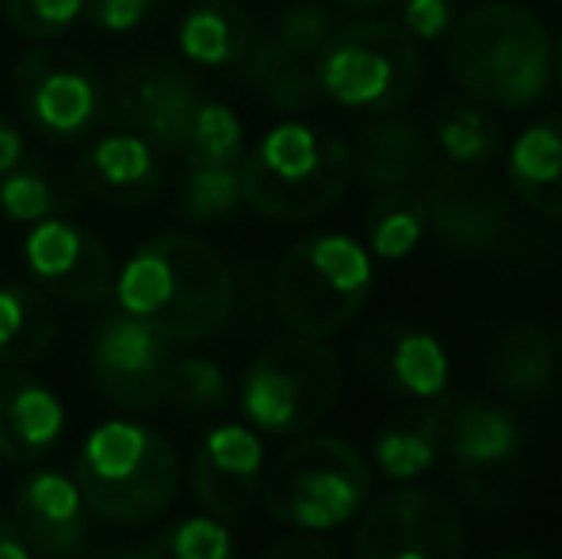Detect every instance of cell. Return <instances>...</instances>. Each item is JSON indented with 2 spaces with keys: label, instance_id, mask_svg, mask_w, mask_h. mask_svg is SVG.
Returning <instances> with one entry per match:
<instances>
[{
  "label": "cell",
  "instance_id": "obj_34",
  "mask_svg": "<svg viewBox=\"0 0 562 559\" xmlns=\"http://www.w3.org/2000/svg\"><path fill=\"white\" fill-rule=\"evenodd\" d=\"M165 403L184 414H211L229 403V376L211 357H172Z\"/></svg>",
  "mask_w": 562,
  "mask_h": 559
},
{
  "label": "cell",
  "instance_id": "obj_42",
  "mask_svg": "<svg viewBox=\"0 0 562 559\" xmlns=\"http://www.w3.org/2000/svg\"><path fill=\"white\" fill-rule=\"evenodd\" d=\"M551 81H555L562 92V27H559V35L551 38Z\"/></svg>",
  "mask_w": 562,
  "mask_h": 559
},
{
  "label": "cell",
  "instance_id": "obj_23",
  "mask_svg": "<svg viewBox=\"0 0 562 559\" xmlns=\"http://www.w3.org/2000/svg\"><path fill=\"white\" fill-rule=\"evenodd\" d=\"M505 188L543 219H562V115L528 123L505 157Z\"/></svg>",
  "mask_w": 562,
  "mask_h": 559
},
{
  "label": "cell",
  "instance_id": "obj_2",
  "mask_svg": "<svg viewBox=\"0 0 562 559\" xmlns=\"http://www.w3.org/2000/svg\"><path fill=\"white\" fill-rule=\"evenodd\" d=\"M448 74L463 97L494 112H528L551 92V35L513 0H486L448 31Z\"/></svg>",
  "mask_w": 562,
  "mask_h": 559
},
{
  "label": "cell",
  "instance_id": "obj_38",
  "mask_svg": "<svg viewBox=\"0 0 562 559\" xmlns=\"http://www.w3.org/2000/svg\"><path fill=\"white\" fill-rule=\"evenodd\" d=\"M154 12V0H89L85 4V20L104 35H131Z\"/></svg>",
  "mask_w": 562,
  "mask_h": 559
},
{
  "label": "cell",
  "instance_id": "obj_31",
  "mask_svg": "<svg viewBox=\"0 0 562 559\" xmlns=\"http://www.w3.org/2000/svg\"><path fill=\"white\" fill-rule=\"evenodd\" d=\"M115 559H237V545L226 522L211 514H192L146 545L119 552Z\"/></svg>",
  "mask_w": 562,
  "mask_h": 559
},
{
  "label": "cell",
  "instance_id": "obj_10",
  "mask_svg": "<svg viewBox=\"0 0 562 559\" xmlns=\"http://www.w3.org/2000/svg\"><path fill=\"white\" fill-rule=\"evenodd\" d=\"M445 456L474 510H502L525 479V429L502 403L463 399L451 406Z\"/></svg>",
  "mask_w": 562,
  "mask_h": 559
},
{
  "label": "cell",
  "instance_id": "obj_28",
  "mask_svg": "<svg viewBox=\"0 0 562 559\" xmlns=\"http://www.w3.org/2000/svg\"><path fill=\"white\" fill-rule=\"evenodd\" d=\"M241 77L265 97V104L280 115H303L318 104V85H314L311 62H299L276 43L272 35L257 38L241 62Z\"/></svg>",
  "mask_w": 562,
  "mask_h": 559
},
{
  "label": "cell",
  "instance_id": "obj_14",
  "mask_svg": "<svg viewBox=\"0 0 562 559\" xmlns=\"http://www.w3.org/2000/svg\"><path fill=\"white\" fill-rule=\"evenodd\" d=\"M23 269L31 283L61 303H104L115 288V257L104 242L81 223L58 215L27 226L23 234Z\"/></svg>",
  "mask_w": 562,
  "mask_h": 559
},
{
  "label": "cell",
  "instance_id": "obj_26",
  "mask_svg": "<svg viewBox=\"0 0 562 559\" xmlns=\"http://www.w3.org/2000/svg\"><path fill=\"white\" fill-rule=\"evenodd\" d=\"M58 337V306L35 283H0V365H31Z\"/></svg>",
  "mask_w": 562,
  "mask_h": 559
},
{
  "label": "cell",
  "instance_id": "obj_29",
  "mask_svg": "<svg viewBox=\"0 0 562 559\" xmlns=\"http://www.w3.org/2000/svg\"><path fill=\"white\" fill-rule=\"evenodd\" d=\"M363 238L375 261L398 265L429 238V211L417 188H386L371 200L363 219Z\"/></svg>",
  "mask_w": 562,
  "mask_h": 559
},
{
  "label": "cell",
  "instance_id": "obj_15",
  "mask_svg": "<svg viewBox=\"0 0 562 559\" xmlns=\"http://www.w3.org/2000/svg\"><path fill=\"white\" fill-rule=\"evenodd\" d=\"M356 368L375 391L406 403L440 399L451 380L445 342L406 318H386L363 329L356 342Z\"/></svg>",
  "mask_w": 562,
  "mask_h": 559
},
{
  "label": "cell",
  "instance_id": "obj_7",
  "mask_svg": "<svg viewBox=\"0 0 562 559\" xmlns=\"http://www.w3.org/2000/svg\"><path fill=\"white\" fill-rule=\"evenodd\" d=\"M340 357L322 337L283 334L245 365L237 406L265 437H303L340 399Z\"/></svg>",
  "mask_w": 562,
  "mask_h": 559
},
{
  "label": "cell",
  "instance_id": "obj_24",
  "mask_svg": "<svg viewBox=\"0 0 562 559\" xmlns=\"http://www.w3.org/2000/svg\"><path fill=\"white\" fill-rule=\"evenodd\" d=\"M252 43H257V27L237 0H195L177 27L180 58L203 69L237 66Z\"/></svg>",
  "mask_w": 562,
  "mask_h": 559
},
{
  "label": "cell",
  "instance_id": "obj_18",
  "mask_svg": "<svg viewBox=\"0 0 562 559\" xmlns=\"http://www.w3.org/2000/svg\"><path fill=\"white\" fill-rule=\"evenodd\" d=\"M89 514L92 510L77 479L54 468L31 471L12 502V522L20 525L31 552L50 559H69L81 552V545L89 540Z\"/></svg>",
  "mask_w": 562,
  "mask_h": 559
},
{
  "label": "cell",
  "instance_id": "obj_22",
  "mask_svg": "<svg viewBox=\"0 0 562 559\" xmlns=\"http://www.w3.org/2000/svg\"><path fill=\"white\" fill-rule=\"evenodd\" d=\"M451 399H425V403H409L398 414H391L375 429L371 440V460L391 483H417L425 471H432L445 460V440H448V418H451Z\"/></svg>",
  "mask_w": 562,
  "mask_h": 559
},
{
  "label": "cell",
  "instance_id": "obj_11",
  "mask_svg": "<svg viewBox=\"0 0 562 559\" xmlns=\"http://www.w3.org/2000/svg\"><path fill=\"white\" fill-rule=\"evenodd\" d=\"M356 559H463V522L448 494L398 483L360 514Z\"/></svg>",
  "mask_w": 562,
  "mask_h": 559
},
{
  "label": "cell",
  "instance_id": "obj_9",
  "mask_svg": "<svg viewBox=\"0 0 562 559\" xmlns=\"http://www.w3.org/2000/svg\"><path fill=\"white\" fill-rule=\"evenodd\" d=\"M12 97L27 127L46 142H81L104 120V85L81 51L38 43L15 62Z\"/></svg>",
  "mask_w": 562,
  "mask_h": 559
},
{
  "label": "cell",
  "instance_id": "obj_3",
  "mask_svg": "<svg viewBox=\"0 0 562 559\" xmlns=\"http://www.w3.org/2000/svg\"><path fill=\"white\" fill-rule=\"evenodd\" d=\"M74 479L97 517L112 525H149L180 491V460L161 429L138 418H108L85 433Z\"/></svg>",
  "mask_w": 562,
  "mask_h": 559
},
{
  "label": "cell",
  "instance_id": "obj_39",
  "mask_svg": "<svg viewBox=\"0 0 562 559\" xmlns=\"http://www.w3.org/2000/svg\"><path fill=\"white\" fill-rule=\"evenodd\" d=\"M265 559H340V552L322 537H314V533H295V537L276 540Z\"/></svg>",
  "mask_w": 562,
  "mask_h": 559
},
{
  "label": "cell",
  "instance_id": "obj_16",
  "mask_svg": "<svg viewBox=\"0 0 562 559\" xmlns=\"http://www.w3.org/2000/svg\"><path fill=\"white\" fill-rule=\"evenodd\" d=\"M200 100V85L180 66L142 62L119 77L112 120L131 135L146 138L157 154H184Z\"/></svg>",
  "mask_w": 562,
  "mask_h": 559
},
{
  "label": "cell",
  "instance_id": "obj_12",
  "mask_svg": "<svg viewBox=\"0 0 562 559\" xmlns=\"http://www.w3.org/2000/svg\"><path fill=\"white\" fill-rule=\"evenodd\" d=\"M429 234L451 254H497L517 234V203L513 192L486 169L440 165L425 188Z\"/></svg>",
  "mask_w": 562,
  "mask_h": 559
},
{
  "label": "cell",
  "instance_id": "obj_4",
  "mask_svg": "<svg viewBox=\"0 0 562 559\" xmlns=\"http://www.w3.org/2000/svg\"><path fill=\"white\" fill-rule=\"evenodd\" d=\"M352 185V146L337 131L283 120L241 161V192L272 223H314Z\"/></svg>",
  "mask_w": 562,
  "mask_h": 559
},
{
  "label": "cell",
  "instance_id": "obj_30",
  "mask_svg": "<svg viewBox=\"0 0 562 559\" xmlns=\"http://www.w3.org/2000/svg\"><path fill=\"white\" fill-rule=\"evenodd\" d=\"M74 203L77 200L58 185V177L43 161H31V157H23L12 172L0 177V215L8 223L35 226L43 219L66 215Z\"/></svg>",
  "mask_w": 562,
  "mask_h": 559
},
{
  "label": "cell",
  "instance_id": "obj_27",
  "mask_svg": "<svg viewBox=\"0 0 562 559\" xmlns=\"http://www.w3.org/2000/svg\"><path fill=\"white\" fill-rule=\"evenodd\" d=\"M432 142L448 165L486 169L502 154V123H497L494 108L479 104V100L448 97L432 112Z\"/></svg>",
  "mask_w": 562,
  "mask_h": 559
},
{
  "label": "cell",
  "instance_id": "obj_19",
  "mask_svg": "<svg viewBox=\"0 0 562 559\" xmlns=\"http://www.w3.org/2000/svg\"><path fill=\"white\" fill-rule=\"evenodd\" d=\"M161 161L146 138L108 131L77 161V185L108 208H146L161 192Z\"/></svg>",
  "mask_w": 562,
  "mask_h": 559
},
{
  "label": "cell",
  "instance_id": "obj_37",
  "mask_svg": "<svg viewBox=\"0 0 562 559\" xmlns=\"http://www.w3.org/2000/svg\"><path fill=\"white\" fill-rule=\"evenodd\" d=\"M394 4H398V27L414 43H440L459 20V0H394Z\"/></svg>",
  "mask_w": 562,
  "mask_h": 559
},
{
  "label": "cell",
  "instance_id": "obj_17",
  "mask_svg": "<svg viewBox=\"0 0 562 559\" xmlns=\"http://www.w3.org/2000/svg\"><path fill=\"white\" fill-rule=\"evenodd\" d=\"M265 468V440L252 425H211L192 456V494L203 506V514L218 517V522H234V517L249 514V506L260 499Z\"/></svg>",
  "mask_w": 562,
  "mask_h": 559
},
{
  "label": "cell",
  "instance_id": "obj_44",
  "mask_svg": "<svg viewBox=\"0 0 562 559\" xmlns=\"http://www.w3.org/2000/svg\"><path fill=\"white\" fill-rule=\"evenodd\" d=\"M505 559H540V556H532V552H509Z\"/></svg>",
  "mask_w": 562,
  "mask_h": 559
},
{
  "label": "cell",
  "instance_id": "obj_32",
  "mask_svg": "<svg viewBox=\"0 0 562 559\" xmlns=\"http://www.w3.org/2000/svg\"><path fill=\"white\" fill-rule=\"evenodd\" d=\"M241 203V165H188V177L177 203L180 219H188V223H215V219H229Z\"/></svg>",
  "mask_w": 562,
  "mask_h": 559
},
{
  "label": "cell",
  "instance_id": "obj_21",
  "mask_svg": "<svg viewBox=\"0 0 562 559\" xmlns=\"http://www.w3.org/2000/svg\"><path fill=\"white\" fill-rule=\"evenodd\" d=\"M432 169V138L402 112L371 115L352 149V177L368 188H414Z\"/></svg>",
  "mask_w": 562,
  "mask_h": 559
},
{
  "label": "cell",
  "instance_id": "obj_41",
  "mask_svg": "<svg viewBox=\"0 0 562 559\" xmlns=\"http://www.w3.org/2000/svg\"><path fill=\"white\" fill-rule=\"evenodd\" d=\"M0 559H35L31 545L23 540L20 525L12 522V514L0 510Z\"/></svg>",
  "mask_w": 562,
  "mask_h": 559
},
{
  "label": "cell",
  "instance_id": "obj_13",
  "mask_svg": "<svg viewBox=\"0 0 562 559\" xmlns=\"http://www.w3.org/2000/svg\"><path fill=\"white\" fill-rule=\"evenodd\" d=\"M172 357L177 353L161 334H154L146 322L131 318L115 306L92 329V388L123 411H154V406H165Z\"/></svg>",
  "mask_w": 562,
  "mask_h": 559
},
{
  "label": "cell",
  "instance_id": "obj_5",
  "mask_svg": "<svg viewBox=\"0 0 562 559\" xmlns=\"http://www.w3.org/2000/svg\"><path fill=\"white\" fill-rule=\"evenodd\" d=\"M260 502L283 529L334 533L371 502V468L345 437L303 433L265 468Z\"/></svg>",
  "mask_w": 562,
  "mask_h": 559
},
{
  "label": "cell",
  "instance_id": "obj_33",
  "mask_svg": "<svg viewBox=\"0 0 562 559\" xmlns=\"http://www.w3.org/2000/svg\"><path fill=\"white\" fill-rule=\"evenodd\" d=\"M188 165H241L245 161V127L241 115L218 100H200L192 115L184 146Z\"/></svg>",
  "mask_w": 562,
  "mask_h": 559
},
{
  "label": "cell",
  "instance_id": "obj_20",
  "mask_svg": "<svg viewBox=\"0 0 562 559\" xmlns=\"http://www.w3.org/2000/svg\"><path fill=\"white\" fill-rule=\"evenodd\" d=\"M66 433V403L38 376L0 365V456L31 463L46 456Z\"/></svg>",
  "mask_w": 562,
  "mask_h": 559
},
{
  "label": "cell",
  "instance_id": "obj_36",
  "mask_svg": "<svg viewBox=\"0 0 562 559\" xmlns=\"http://www.w3.org/2000/svg\"><path fill=\"white\" fill-rule=\"evenodd\" d=\"M334 31H337V23H334V15H329L326 8L314 4V0H299V4H291L288 12L280 15L272 38L291 54V58L314 62L322 46L329 43V35H334Z\"/></svg>",
  "mask_w": 562,
  "mask_h": 559
},
{
  "label": "cell",
  "instance_id": "obj_1",
  "mask_svg": "<svg viewBox=\"0 0 562 559\" xmlns=\"http://www.w3.org/2000/svg\"><path fill=\"white\" fill-rule=\"evenodd\" d=\"M112 299L169 345H195L229 326L237 280L211 242L169 231L146 238L119 265Z\"/></svg>",
  "mask_w": 562,
  "mask_h": 559
},
{
  "label": "cell",
  "instance_id": "obj_6",
  "mask_svg": "<svg viewBox=\"0 0 562 559\" xmlns=\"http://www.w3.org/2000/svg\"><path fill=\"white\" fill-rule=\"evenodd\" d=\"M375 288V257L363 242L322 231L295 242L272 280V303L288 334L334 337L368 306Z\"/></svg>",
  "mask_w": 562,
  "mask_h": 559
},
{
  "label": "cell",
  "instance_id": "obj_8",
  "mask_svg": "<svg viewBox=\"0 0 562 559\" xmlns=\"http://www.w3.org/2000/svg\"><path fill=\"white\" fill-rule=\"evenodd\" d=\"M318 97L345 112L386 115L402 112L422 89V43L391 20H356L329 35L311 62Z\"/></svg>",
  "mask_w": 562,
  "mask_h": 559
},
{
  "label": "cell",
  "instance_id": "obj_35",
  "mask_svg": "<svg viewBox=\"0 0 562 559\" xmlns=\"http://www.w3.org/2000/svg\"><path fill=\"white\" fill-rule=\"evenodd\" d=\"M85 4L89 0H0L8 27L31 43H54L69 35L85 20Z\"/></svg>",
  "mask_w": 562,
  "mask_h": 559
},
{
  "label": "cell",
  "instance_id": "obj_25",
  "mask_svg": "<svg viewBox=\"0 0 562 559\" xmlns=\"http://www.w3.org/2000/svg\"><path fill=\"white\" fill-rule=\"evenodd\" d=\"M559 368L555 337L540 322H517L490 349V380L509 399H540L551 391Z\"/></svg>",
  "mask_w": 562,
  "mask_h": 559
},
{
  "label": "cell",
  "instance_id": "obj_40",
  "mask_svg": "<svg viewBox=\"0 0 562 559\" xmlns=\"http://www.w3.org/2000/svg\"><path fill=\"white\" fill-rule=\"evenodd\" d=\"M23 157H27V138H23V131L15 127V123L0 120V177L12 172Z\"/></svg>",
  "mask_w": 562,
  "mask_h": 559
},
{
  "label": "cell",
  "instance_id": "obj_43",
  "mask_svg": "<svg viewBox=\"0 0 562 559\" xmlns=\"http://www.w3.org/2000/svg\"><path fill=\"white\" fill-rule=\"evenodd\" d=\"M340 8H348V12H379V8H386L391 0H337Z\"/></svg>",
  "mask_w": 562,
  "mask_h": 559
}]
</instances>
